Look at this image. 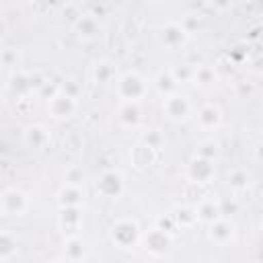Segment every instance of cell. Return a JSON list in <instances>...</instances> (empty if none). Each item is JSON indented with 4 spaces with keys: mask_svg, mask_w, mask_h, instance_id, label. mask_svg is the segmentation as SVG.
Returning a JSON list of instances; mask_svg holds the SVG:
<instances>
[{
    "mask_svg": "<svg viewBox=\"0 0 263 263\" xmlns=\"http://www.w3.org/2000/svg\"><path fill=\"white\" fill-rule=\"evenodd\" d=\"M29 210V197L18 187H6L0 193V214L4 218H16L23 216Z\"/></svg>",
    "mask_w": 263,
    "mask_h": 263,
    "instance_id": "6da1fadb",
    "label": "cell"
},
{
    "mask_svg": "<svg viewBox=\"0 0 263 263\" xmlns=\"http://www.w3.org/2000/svg\"><path fill=\"white\" fill-rule=\"evenodd\" d=\"M16 257V236L10 230L0 232V263H10Z\"/></svg>",
    "mask_w": 263,
    "mask_h": 263,
    "instance_id": "7a4b0ae2",
    "label": "cell"
},
{
    "mask_svg": "<svg viewBox=\"0 0 263 263\" xmlns=\"http://www.w3.org/2000/svg\"><path fill=\"white\" fill-rule=\"evenodd\" d=\"M72 101H70V97H64V95H58V97H53L51 101H49V105H47V109H49V113L53 115V117H68L70 115V111H72Z\"/></svg>",
    "mask_w": 263,
    "mask_h": 263,
    "instance_id": "3957f363",
    "label": "cell"
},
{
    "mask_svg": "<svg viewBox=\"0 0 263 263\" xmlns=\"http://www.w3.org/2000/svg\"><path fill=\"white\" fill-rule=\"evenodd\" d=\"M47 140V134L41 125H29L25 129V144L31 146V148H41Z\"/></svg>",
    "mask_w": 263,
    "mask_h": 263,
    "instance_id": "277c9868",
    "label": "cell"
},
{
    "mask_svg": "<svg viewBox=\"0 0 263 263\" xmlns=\"http://www.w3.org/2000/svg\"><path fill=\"white\" fill-rule=\"evenodd\" d=\"M16 64H18L16 47H4V49H2V66H4L6 70H10V68L16 70Z\"/></svg>",
    "mask_w": 263,
    "mask_h": 263,
    "instance_id": "5b68a950",
    "label": "cell"
}]
</instances>
